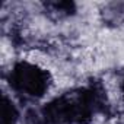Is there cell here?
<instances>
[{
  "mask_svg": "<svg viewBox=\"0 0 124 124\" xmlns=\"http://www.w3.org/2000/svg\"><path fill=\"white\" fill-rule=\"evenodd\" d=\"M96 109L89 89L67 92L44 109L45 124H85Z\"/></svg>",
  "mask_w": 124,
  "mask_h": 124,
  "instance_id": "6da1fadb",
  "label": "cell"
},
{
  "mask_svg": "<svg viewBox=\"0 0 124 124\" xmlns=\"http://www.w3.org/2000/svg\"><path fill=\"white\" fill-rule=\"evenodd\" d=\"M10 83L16 91L21 93H25L28 96H42L48 86H50V78L48 73L35 64L26 63H18L12 73H10Z\"/></svg>",
  "mask_w": 124,
  "mask_h": 124,
  "instance_id": "7a4b0ae2",
  "label": "cell"
},
{
  "mask_svg": "<svg viewBox=\"0 0 124 124\" xmlns=\"http://www.w3.org/2000/svg\"><path fill=\"white\" fill-rule=\"evenodd\" d=\"M2 124H15L18 120V112L15 105L8 99L3 98V109H2Z\"/></svg>",
  "mask_w": 124,
  "mask_h": 124,
  "instance_id": "3957f363",
  "label": "cell"
},
{
  "mask_svg": "<svg viewBox=\"0 0 124 124\" xmlns=\"http://www.w3.org/2000/svg\"><path fill=\"white\" fill-rule=\"evenodd\" d=\"M121 92H123V96H124V82H123V85H121Z\"/></svg>",
  "mask_w": 124,
  "mask_h": 124,
  "instance_id": "277c9868",
  "label": "cell"
}]
</instances>
